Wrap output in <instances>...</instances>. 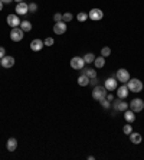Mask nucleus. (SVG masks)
Here are the masks:
<instances>
[{
  "instance_id": "f257e3e1",
  "label": "nucleus",
  "mask_w": 144,
  "mask_h": 160,
  "mask_svg": "<svg viewBox=\"0 0 144 160\" xmlns=\"http://www.w3.org/2000/svg\"><path fill=\"white\" fill-rule=\"evenodd\" d=\"M127 87L131 93H141L143 91V82L137 78H130L127 81Z\"/></svg>"
},
{
  "instance_id": "f03ea898",
  "label": "nucleus",
  "mask_w": 144,
  "mask_h": 160,
  "mask_svg": "<svg viewBox=\"0 0 144 160\" xmlns=\"http://www.w3.org/2000/svg\"><path fill=\"white\" fill-rule=\"evenodd\" d=\"M92 98L95 101H102L107 98V88L101 87V85H95L92 89Z\"/></svg>"
},
{
  "instance_id": "7ed1b4c3",
  "label": "nucleus",
  "mask_w": 144,
  "mask_h": 160,
  "mask_svg": "<svg viewBox=\"0 0 144 160\" xmlns=\"http://www.w3.org/2000/svg\"><path fill=\"white\" fill-rule=\"evenodd\" d=\"M128 105H130V110H133L134 113H140L144 110V101L141 98H134V100H131Z\"/></svg>"
},
{
  "instance_id": "20e7f679",
  "label": "nucleus",
  "mask_w": 144,
  "mask_h": 160,
  "mask_svg": "<svg viewBox=\"0 0 144 160\" xmlns=\"http://www.w3.org/2000/svg\"><path fill=\"white\" fill-rule=\"evenodd\" d=\"M23 36H25V32L20 27H12V30H10V39L13 40V42H20V40L23 39Z\"/></svg>"
},
{
  "instance_id": "39448f33",
  "label": "nucleus",
  "mask_w": 144,
  "mask_h": 160,
  "mask_svg": "<svg viewBox=\"0 0 144 160\" xmlns=\"http://www.w3.org/2000/svg\"><path fill=\"white\" fill-rule=\"evenodd\" d=\"M84 65H85V61H84V58H81V56H74V58L71 59V68L72 69L79 71V69L84 68Z\"/></svg>"
},
{
  "instance_id": "423d86ee",
  "label": "nucleus",
  "mask_w": 144,
  "mask_h": 160,
  "mask_svg": "<svg viewBox=\"0 0 144 160\" xmlns=\"http://www.w3.org/2000/svg\"><path fill=\"white\" fill-rule=\"evenodd\" d=\"M112 107H114V110L115 111H125V110H128L130 108V105H128V102H125V101H123L121 98L120 100H115L114 102H112Z\"/></svg>"
},
{
  "instance_id": "0eeeda50",
  "label": "nucleus",
  "mask_w": 144,
  "mask_h": 160,
  "mask_svg": "<svg viewBox=\"0 0 144 160\" xmlns=\"http://www.w3.org/2000/svg\"><path fill=\"white\" fill-rule=\"evenodd\" d=\"M88 17L94 22H97V20H101L104 17V12L101 10V9H91L89 10V13H88Z\"/></svg>"
},
{
  "instance_id": "6e6552de",
  "label": "nucleus",
  "mask_w": 144,
  "mask_h": 160,
  "mask_svg": "<svg viewBox=\"0 0 144 160\" xmlns=\"http://www.w3.org/2000/svg\"><path fill=\"white\" fill-rule=\"evenodd\" d=\"M66 22L64 20H61V22H55V25H53V32L56 35H64L66 32Z\"/></svg>"
},
{
  "instance_id": "1a4fd4ad",
  "label": "nucleus",
  "mask_w": 144,
  "mask_h": 160,
  "mask_svg": "<svg viewBox=\"0 0 144 160\" xmlns=\"http://www.w3.org/2000/svg\"><path fill=\"white\" fill-rule=\"evenodd\" d=\"M104 87L107 88V91H115V89H117V87H118L117 78H108V80H105Z\"/></svg>"
},
{
  "instance_id": "9d476101",
  "label": "nucleus",
  "mask_w": 144,
  "mask_h": 160,
  "mask_svg": "<svg viewBox=\"0 0 144 160\" xmlns=\"http://www.w3.org/2000/svg\"><path fill=\"white\" fill-rule=\"evenodd\" d=\"M130 80V72L124 69V68H121V69H118L117 71V81L120 82H127V81Z\"/></svg>"
},
{
  "instance_id": "9b49d317",
  "label": "nucleus",
  "mask_w": 144,
  "mask_h": 160,
  "mask_svg": "<svg viewBox=\"0 0 144 160\" xmlns=\"http://www.w3.org/2000/svg\"><path fill=\"white\" fill-rule=\"evenodd\" d=\"M7 25L10 27H19L20 26V19L17 14H9L7 16Z\"/></svg>"
},
{
  "instance_id": "f8f14e48",
  "label": "nucleus",
  "mask_w": 144,
  "mask_h": 160,
  "mask_svg": "<svg viewBox=\"0 0 144 160\" xmlns=\"http://www.w3.org/2000/svg\"><path fill=\"white\" fill-rule=\"evenodd\" d=\"M43 46H45V43H43L42 39H33L32 42H30V49H32L33 52H39V51H42Z\"/></svg>"
},
{
  "instance_id": "ddd939ff",
  "label": "nucleus",
  "mask_w": 144,
  "mask_h": 160,
  "mask_svg": "<svg viewBox=\"0 0 144 160\" xmlns=\"http://www.w3.org/2000/svg\"><path fill=\"white\" fill-rule=\"evenodd\" d=\"M0 65H2V67L3 68H12L14 65V58L13 56H3V58H2V59H0Z\"/></svg>"
},
{
  "instance_id": "4468645a",
  "label": "nucleus",
  "mask_w": 144,
  "mask_h": 160,
  "mask_svg": "<svg viewBox=\"0 0 144 160\" xmlns=\"http://www.w3.org/2000/svg\"><path fill=\"white\" fill-rule=\"evenodd\" d=\"M29 12V5L25 2H20L16 5V13L17 14H26Z\"/></svg>"
},
{
  "instance_id": "2eb2a0df",
  "label": "nucleus",
  "mask_w": 144,
  "mask_h": 160,
  "mask_svg": "<svg viewBox=\"0 0 144 160\" xmlns=\"http://www.w3.org/2000/svg\"><path fill=\"white\" fill-rule=\"evenodd\" d=\"M128 93H130V89L127 85H121V87L117 89V97L118 98H121V100H124L128 97Z\"/></svg>"
},
{
  "instance_id": "dca6fc26",
  "label": "nucleus",
  "mask_w": 144,
  "mask_h": 160,
  "mask_svg": "<svg viewBox=\"0 0 144 160\" xmlns=\"http://www.w3.org/2000/svg\"><path fill=\"white\" fill-rule=\"evenodd\" d=\"M6 149L9 152H14V150L17 149V140H16L14 137H10L6 143Z\"/></svg>"
},
{
  "instance_id": "f3484780",
  "label": "nucleus",
  "mask_w": 144,
  "mask_h": 160,
  "mask_svg": "<svg viewBox=\"0 0 144 160\" xmlns=\"http://www.w3.org/2000/svg\"><path fill=\"white\" fill-rule=\"evenodd\" d=\"M130 141L133 143V144H140L141 141H143V137H141V134L140 133H133L130 134Z\"/></svg>"
},
{
  "instance_id": "a211bd4d",
  "label": "nucleus",
  "mask_w": 144,
  "mask_h": 160,
  "mask_svg": "<svg viewBox=\"0 0 144 160\" xmlns=\"http://www.w3.org/2000/svg\"><path fill=\"white\" fill-rule=\"evenodd\" d=\"M82 74L86 75L89 80H91V78H97V71H95L94 68H82Z\"/></svg>"
},
{
  "instance_id": "6ab92c4d",
  "label": "nucleus",
  "mask_w": 144,
  "mask_h": 160,
  "mask_svg": "<svg viewBox=\"0 0 144 160\" xmlns=\"http://www.w3.org/2000/svg\"><path fill=\"white\" fill-rule=\"evenodd\" d=\"M124 118L127 123H133V121L136 120V113L133 111V110H125L124 111Z\"/></svg>"
},
{
  "instance_id": "aec40b11",
  "label": "nucleus",
  "mask_w": 144,
  "mask_h": 160,
  "mask_svg": "<svg viewBox=\"0 0 144 160\" xmlns=\"http://www.w3.org/2000/svg\"><path fill=\"white\" fill-rule=\"evenodd\" d=\"M78 85L79 87H88L89 85V78L86 77V75H79V78H78Z\"/></svg>"
},
{
  "instance_id": "412c9836",
  "label": "nucleus",
  "mask_w": 144,
  "mask_h": 160,
  "mask_svg": "<svg viewBox=\"0 0 144 160\" xmlns=\"http://www.w3.org/2000/svg\"><path fill=\"white\" fill-rule=\"evenodd\" d=\"M20 29L23 32H30L32 30V23L29 20H23V22H20Z\"/></svg>"
},
{
  "instance_id": "4be33fe9",
  "label": "nucleus",
  "mask_w": 144,
  "mask_h": 160,
  "mask_svg": "<svg viewBox=\"0 0 144 160\" xmlns=\"http://www.w3.org/2000/svg\"><path fill=\"white\" fill-rule=\"evenodd\" d=\"M95 58H97V56H95L94 53H91V52H88V53L84 55V61H85V64H94Z\"/></svg>"
},
{
  "instance_id": "5701e85b",
  "label": "nucleus",
  "mask_w": 144,
  "mask_h": 160,
  "mask_svg": "<svg viewBox=\"0 0 144 160\" xmlns=\"http://www.w3.org/2000/svg\"><path fill=\"white\" fill-rule=\"evenodd\" d=\"M94 64H95V68H102L105 65V58L104 56H97Z\"/></svg>"
},
{
  "instance_id": "b1692460",
  "label": "nucleus",
  "mask_w": 144,
  "mask_h": 160,
  "mask_svg": "<svg viewBox=\"0 0 144 160\" xmlns=\"http://www.w3.org/2000/svg\"><path fill=\"white\" fill-rule=\"evenodd\" d=\"M110 55H111V48L104 46L102 49H101V56H104V58H108Z\"/></svg>"
},
{
  "instance_id": "393cba45",
  "label": "nucleus",
  "mask_w": 144,
  "mask_h": 160,
  "mask_svg": "<svg viewBox=\"0 0 144 160\" xmlns=\"http://www.w3.org/2000/svg\"><path fill=\"white\" fill-rule=\"evenodd\" d=\"M72 19H74V14L69 13V12H66V13L62 14V20H64V22H66V23L72 22Z\"/></svg>"
},
{
  "instance_id": "a878e982",
  "label": "nucleus",
  "mask_w": 144,
  "mask_h": 160,
  "mask_svg": "<svg viewBox=\"0 0 144 160\" xmlns=\"http://www.w3.org/2000/svg\"><path fill=\"white\" fill-rule=\"evenodd\" d=\"M123 133L127 134V136H130V134L133 133V127H131V123H128V124H125V126L123 127Z\"/></svg>"
},
{
  "instance_id": "bb28decb",
  "label": "nucleus",
  "mask_w": 144,
  "mask_h": 160,
  "mask_svg": "<svg viewBox=\"0 0 144 160\" xmlns=\"http://www.w3.org/2000/svg\"><path fill=\"white\" fill-rule=\"evenodd\" d=\"M77 19H78L79 22H81V23H84V22H85V20L88 19V14L84 13V12H79V13L77 14Z\"/></svg>"
},
{
  "instance_id": "cd10ccee",
  "label": "nucleus",
  "mask_w": 144,
  "mask_h": 160,
  "mask_svg": "<svg viewBox=\"0 0 144 160\" xmlns=\"http://www.w3.org/2000/svg\"><path fill=\"white\" fill-rule=\"evenodd\" d=\"M29 12H30V13L38 12V5H36V3H29Z\"/></svg>"
},
{
  "instance_id": "c85d7f7f",
  "label": "nucleus",
  "mask_w": 144,
  "mask_h": 160,
  "mask_svg": "<svg viewBox=\"0 0 144 160\" xmlns=\"http://www.w3.org/2000/svg\"><path fill=\"white\" fill-rule=\"evenodd\" d=\"M99 102H101V105H102V108H107V110H108V108H110V105H111V101H108V100H102V101H99Z\"/></svg>"
},
{
  "instance_id": "c756f323",
  "label": "nucleus",
  "mask_w": 144,
  "mask_h": 160,
  "mask_svg": "<svg viewBox=\"0 0 144 160\" xmlns=\"http://www.w3.org/2000/svg\"><path fill=\"white\" fill-rule=\"evenodd\" d=\"M53 42H55V40H53L52 38H49V36H48V38H46V39L43 40V43H45V46H52V45H53Z\"/></svg>"
},
{
  "instance_id": "7c9ffc66",
  "label": "nucleus",
  "mask_w": 144,
  "mask_h": 160,
  "mask_svg": "<svg viewBox=\"0 0 144 160\" xmlns=\"http://www.w3.org/2000/svg\"><path fill=\"white\" fill-rule=\"evenodd\" d=\"M53 20H55V22H61V20H62V14H61V13H55V14H53Z\"/></svg>"
},
{
  "instance_id": "2f4dec72",
  "label": "nucleus",
  "mask_w": 144,
  "mask_h": 160,
  "mask_svg": "<svg viewBox=\"0 0 144 160\" xmlns=\"http://www.w3.org/2000/svg\"><path fill=\"white\" fill-rule=\"evenodd\" d=\"M89 85H92V87L98 85V80H97V78H91V80H89Z\"/></svg>"
},
{
  "instance_id": "473e14b6",
  "label": "nucleus",
  "mask_w": 144,
  "mask_h": 160,
  "mask_svg": "<svg viewBox=\"0 0 144 160\" xmlns=\"http://www.w3.org/2000/svg\"><path fill=\"white\" fill-rule=\"evenodd\" d=\"M3 56H6V49L3 46H0V59H2Z\"/></svg>"
},
{
  "instance_id": "72a5a7b5",
  "label": "nucleus",
  "mask_w": 144,
  "mask_h": 160,
  "mask_svg": "<svg viewBox=\"0 0 144 160\" xmlns=\"http://www.w3.org/2000/svg\"><path fill=\"white\" fill-rule=\"evenodd\" d=\"M107 100L112 101V100H114V95H112V94H107Z\"/></svg>"
},
{
  "instance_id": "f704fd0d",
  "label": "nucleus",
  "mask_w": 144,
  "mask_h": 160,
  "mask_svg": "<svg viewBox=\"0 0 144 160\" xmlns=\"http://www.w3.org/2000/svg\"><path fill=\"white\" fill-rule=\"evenodd\" d=\"M0 2H3V5H9V3H12L13 0H0Z\"/></svg>"
},
{
  "instance_id": "c9c22d12",
  "label": "nucleus",
  "mask_w": 144,
  "mask_h": 160,
  "mask_svg": "<svg viewBox=\"0 0 144 160\" xmlns=\"http://www.w3.org/2000/svg\"><path fill=\"white\" fill-rule=\"evenodd\" d=\"M2 9H3V2H0V12H2Z\"/></svg>"
},
{
  "instance_id": "e433bc0d",
  "label": "nucleus",
  "mask_w": 144,
  "mask_h": 160,
  "mask_svg": "<svg viewBox=\"0 0 144 160\" xmlns=\"http://www.w3.org/2000/svg\"><path fill=\"white\" fill-rule=\"evenodd\" d=\"M14 2H17V3H20V2H23V0H14Z\"/></svg>"
}]
</instances>
